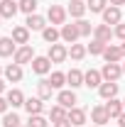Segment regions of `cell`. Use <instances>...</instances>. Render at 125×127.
<instances>
[{"label": "cell", "mask_w": 125, "mask_h": 127, "mask_svg": "<svg viewBox=\"0 0 125 127\" xmlns=\"http://www.w3.org/2000/svg\"><path fill=\"white\" fill-rule=\"evenodd\" d=\"M12 59H15V64H20V66H22V64H30L32 59H34V49H32L30 44H22V47H17Z\"/></svg>", "instance_id": "cell-5"}, {"label": "cell", "mask_w": 125, "mask_h": 127, "mask_svg": "<svg viewBox=\"0 0 125 127\" xmlns=\"http://www.w3.org/2000/svg\"><path fill=\"white\" fill-rule=\"evenodd\" d=\"M96 127H103V125H96Z\"/></svg>", "instance_id": "cell-45"}, {"label": "cell", "mask_w": 125, "mask_h": 127, "mask_svg": "<svg viewBox=\"0 0 125 127\" xmlns=\"http://www.w3.org/2000/svg\"><path fill=\"white\" fill-rule=\"evenodd\" d=\"M52 93H54V86H52L47 78H42L39 83H37V98H42V100H49V98H52Z\"/></svg>", "instance_id": "cell-23"}, {"label": "cell", "mask_w": 125, "mask_h": 127, "mask_svg": "<svg viewBox=\"0 0 125 127\" xmlns=\"http://www.w3.org/2000/svg\"><path fill=\"white\" fill-rule=\"evenodd\" d=\"M120 51H123V56H125V42H123V44H120Z\"/></svg>", "instance_id": "cell-42"}, {"label": "cell", "mask_w": 125, "mask_h": 127, "mask_svg": "<svg viewBox=\"0 0 125 127\" xmlns=\"http://www.w3.org/2000/svg\"><path fill=\"white\" fill-rule=\"evenodd\" d=\"M103 59H106V64H118L120 59H125V56H123V51H120L118 44H108L106 51H103Z\"/></svg>", "instance_id": "cell-14"}, {"label": "cell", "mask_w": 125, "mask_h": 127, "mask_svg": "<svg viewBox=\"0 0 125 127\" xmlns=\"http://www.w3.org/2000/svg\"><path fill=\"white\" fill-rule=\"evenodd\" d=\"M101 15H103V25H120V22H123V12H120V7H115V5H108Z\"/></svg>", "instance_id": "cell-3"}, {"label": "cell", "mask_w": 125, "mask_h": 127, "mask_svg": "<svg viewBox=\"0 0 125 127\" xmlns=\"http://www.w3.org/2000/svg\"><path fill=\"white\" fill-rule=\"evenodd\" d=\"M91 120H93L96 125L106 127V122H110V115H108V110H106V105H96V108H91Z\"/></svg>", "instance_id": "cell-10"}, {"label": "cell", "mask_w": 125, "mask_h": 127, "mask_svg": "<svg viewBox=\"0 0 125 127\" xmlns=\"http://www.w3.org/2000/svg\"><path fill=\"white\" fill-rule=\"evenodd\" d=\"M66 115H69V110H66L64 105H59V103H57V105L49 110V120H52V122H57V120H64Z\"/></svg>", "instance_id": "cell-28"}, {"label": "cell", "mask_w": 125, "mask_h": 127, "mask_svg": "<svg viewBox=\"0 0 125 127\" xmlns=\"http://www.w3.org/2000/svg\"><path fill=\"white\" fill-rule=\"evenodd\" d=\"M15 51H17V47H15V39L12 37H0V56L2 59L15 56Z\"/></svg>", "instance_id": "cell-13"}, {"label": "cell", "mask_w": 125, "mask_h": 127, "mask_svg": "<svg viewBox=\"0 0 125 127\" xmlns=\"http://www.w3.org/2000/svg\"><path fill=\"white\" fill-rule=\"evenodd\" d=\"M49 83L54 86V91H57V88H64V83H66V73L54 71V73H52V78H49Z\"/></svg>", "instance_id": "cell-30"}, {"label": "cell", "mask_w": 125, "mask_h": 127, "mask_svg": "<svg viewBox=\"0 0 125 127\" xmlns=\"http://www.w3.org/2000/svg\"><path fill=\"white\" fill-rule=\"evenodd\" d=\"M106 47H108V44H103V42H98V39H93V42L88 44V51H91L93 56H98V54L103 56V51H106Z\"/></svg>", "instance_id": "cell-34"}, {"label": "cell", "mask_w": 125, "mask_h": 127, "mask_svg": "<svg viewBox=\"0 0 125 127\" xmlns=\"http://www.w3.org/2000/svg\"><path fill=\"white\" fill-rule=\"evenodd\" d=\"M123 73H125V64H123Z\"/></svg>", "instance_id": "cell-43"}, {"label": "cell", "mask_w": 125, "mask_h": 127, "mask_svg": "<svg viewBox=\"0 0 125 127\" xmlns=\"http://www.w3.org/2000/svg\"><path fill=\"white\" fill-rule=\"evenodd\" d=\"M123 105H125V100H123Z\"/></svg>", "instance_id": "cell-47"}, {"label": "cell", "mask_w": 125, "mask_h": 127, "mask_svg": "<svg viewBox=\"0 0 125 127\" xmlns=\"http://www.w3.org/2000/svg\"><path fill=\"white\" fill-rule=\"evenodd\" d=\"M78 37H81V34H78L76 22H74V25H62V39L66 42V44H76Z\"/></svg>", "instance_id": "cell-12"}, {"label": "cell", "mask_w": 125, "mask_h": 127, "mask_svg": "<svg viewBox=\"0 0 125 127\" xmlns=\"http://www.w3.org/2000/svg\"><path fill=\"white\" fill-rule=\"evenodd\" d=\"M20 10H22L25 15H34V10H37V0H20Z\"/></svg>", "instance_id": "cell-32"}, {"label": "cell", "mask_w": 125, "mask_h": 127, "mask_svg": "<svg viewBox=\"0 0 125 127\" xmlns=\"http://www.w3.org/2000/svg\"><path fill=\"white\" fill-rule=\"evenodd\" d=\"M54 127H71V122H69V117H64V120H57Z\"/></svg>", "instance_id": "cell-38"}, {"label": "cell", "mask_w": 125, "mask_h": 127, "mask_svg": "<svg viewBox=\"0 0 125 127\" xmlns=\"http://www.w3.org/2000/svg\"><path fill=\"white\" fill-rule=\"evenodd\" d=\"M98 95H101L103 100L115 98V95H118V83H113V81H103V83L98 86Z\"/></svg>", "instance_id": "cell-9"}, {"label": "cell", "mask_w": 125, "mask_h": 127, "mask_svg": "<svg viewBox=\"0 0 125 127\" xmlns=\"http://www.w3.org/2000/svg\"><path fill=\"white\" fill-rule=\"evenodd\" d=\"M17 10H20V2H15V0H0V17L2 20H12L17 15Z\"/></svg>", "instance_id": "cell-4"}, {"label": "cell", "mask_w": 125, "mask_h": 127, "mask_svg": "<svg viewBox=\"0 0 125 127\" xmlns=\"http://www.w3.org/2000/svg\"><path fill=\"white\" fill-rule=\"evenodd\" d=\"M76 27H78V34H81V37H91V34H93V27H91V22H88V20H83V17L76 22Z\"/></svg>", "instance_id": "cell-29"}, {"label": "cell", "mask_w": 125, "mask_h": 127, "mask_svg": "<svg viewBox=\"0 0 125 127\" xmlns=\"http://www.w3.org/2000/svg\"><path fill=\"white\" fill-rule=\"evenodd\" d=\"M66 83H69L71 88H78V86H83V71H78V68H71V71L66 73Z\"/></svg>", "instance_id": "cell-25"}, {"label": "cell", "mask_w": 125, "mask_h": 127, "mask_svg": "<svg viewBox=\"0 0 125 127\" xmlns=\"http://www.w3.org/2000/svg\"><path fill=\"white\" fill-rule=\"evenodd\" d=\"M86 54H88V47H83V44H71V49H69V56L74 61H81Z\"/></svg>", "instance_id": "cell-27"}, {"label": "cell", "mask_w": 125, "mask_h": 127, "mask_svg": "<svg viewBox=\"0 0 125 127\" xmlns=\"http://www.w3.org/2000/svg\"><path fill=\"white\" fill-rule=\"evenodd\" d=\"M57 103L59 105H64L66 110H71V108H76V93L74 91H59V95H57Z\"/></svg>", "instance_id": "cell-8"}, {"label": "cell", "mask_w": 125, "mask_h": 127, "mask_svg": "<svg viewBox=\"0 0 125 127\" xmlns=\"http://www.w3.org/2000/svg\"><path fill=\"white\" fill-rule=\"evenodd\" d=\"M118 122H120V127H125V112L120 115V117H118Z\"/></svg>", "instance_id": "cell-40"}, {"label": "cell", "mask_w": 125, "mask_h": 127, "mask_svg": "<svg viewBox=\"0 0 125 127\" xmlns=\"http://www.w3.org/2000/svg\"><path fill=\"white\" fill-rule=\"evenodd\" d=\"M0 73H2V68H0Z\"/></svg>", "instance_id": "cell-46"}, {"label": "cell", "mask_w": 125, "mask_h": 127, "mask_svg": "<svg viewBox=\"0 0 125 127\" xmlns=\"http://www.w3.org/2000/svg\"><path fill=\"white\" fill-rule=\"evenodd\" d=\"M12 39H15V44H30V30L25 27V25H17L12 27Z\"/></svg>", "instance_id": "cell-17"}, {"label": "cell", "mask_w": 125, "mask_h": 127, "mask_svg": "<svg viewBox=\"0 0 125 127\" xmlns=\"http://www.w3.org/2000/svg\"><path fill=\"white\" fill-rule=\"evenodd\" d=\"M47 17H49L52 25H64V22H66V10H64L62 5H49Z\"/></svg>", "instance_id": "cell-6"}, {"label": "cell", "mask_w": 125, "mask_h": 127, "mask_svg": "<svg viewBox=\"0 0 125 127\" xmlns=\"http://www.w3.org/2000/svg\"><path fill=\"white\" fill-rule=\"evenodd\" d=\"M66 117H69V122L74 127H83V122H86V110L83 108H71Z\"/></svg>", "instance_id": "cell-19"}, {"label": "cell", "mask_w": 125, "mask_h": 127, "mask_svg": "<svg viewBox=\"0 0 125 127\" xmlns=\"http://www.w3.org/2000/svg\"><path fill=\"white\" fill-rule=\"evenodd\" d=\"M47 56H49L52 64H62V61H66V56H69V49L64 47V44H49Z\"/></svg>", "instance_id": "cell-1"}, {"label": "cell", "mask_w": 125, "mask_h": 127, "mask_svg": "<svg viewBox=\"0 0 125 127\" xmlns=\"http://www.w3.org/2000/svg\"><path fill=\"white\" fill-rule=\"evenodd\" d=\"M2 93H5V81L0 78V95H2Z\"/></svg>", "instance_id": "cell-41"}, {"label": "cell", "mask_w": 125, "mask_h": 127, "mask_svg": "<svg viewBox=\"0 0 125 127\" xmlns=\"http://www.w3.org/2000/svg\"><path fill=\"white\" fill-rule=\"evenodd\" d=\"M25 108H27L30 115H42V110H44V100H42V98H27V100H25Z\"/></svg>", "instance_id": "cell-21"}, {"label": "cell", "mask_w": 125, "mask_h": 127, "mask_svg": "<svg viewBox=\"0 0 125 127\" xmlns=\"http://www.w3.org/2000/svg\"><path fill=\"white\" fill-rule=\"evenodd\" d=\"M101 76H103V81L118 83V78L123 76V66H120V64H106V66L101 68Z\"/></svg>", "instance_id": "cell-2"}, {"label": "cell", "mask_w": 125, "mask_h": 127, "mask_svg": "<svg viewBox=\"0 0 125 127\" xmlns=\"http://www.w3.org/2000/svg\"><path fill=\"white\" fill-rule=\"evenodd\" d=\"M42 37H44L47 44H57V39L62 37V30H57L54 25H52V27H44V30H42Z\"/></svg>", "instance_id": "cell-26"}, {"label": "cell", "mask_w": 125, "mask_h": 127, "mask_svg": "<svg viewBox=\"0 0 125 127\" xmlns=\"http://www.w3.org/2000/svg\"><path fill=\"white\" fill-rule=\"evenodd\" d=\"M103 83V76H101V71H96V68H88L86 73H83V86H88V88H98Z\"/></svg>", "instance_id": "cell-15"}, {"label": "cell", "mask_w": 125, "mask_h": 127, "mask_svg": "<svg viewBox=\"0 0 125 127\" xmlns=\"http://www.w3.org/2000/svg\"><path fill=\"white\" fill-rule=\"evenodd\" d=\"M106 110H108L110 117H120L125 112V105H123V100H118V98H110L108 103H106Z\"/></svg>", "instance_id": "cell-20"}, {"label": "cell", "mask_w": 125, "mask_h": 127, "mask_svg": "<svg viewBox=\"0 0 125 127\" xmlns=\"http://www.w3.org/2000/svg\"><path fill=\"white\" fill-rule=\"evenodd\" d=\"M32 71L39 73V76L49 73V71H52V61H49V56H34V59H32Z\"/></svg>", "instance_id": "cell-7"}, {"label": "cell", "mask_w": 125, "mask_h": 127, "mask_svg": "<svg viewBox=\"0 0 125 127\" xmlns=\"http://www.w3.org/2000/svg\"><path fill=\"white\" fill-rule=\"evenodd\" d=\"M25 27H27L30 32H42L44 27H47V20H44L42 15H37V12H34V15H27V22H25Z\"/></svg>", "instance_id": "cell-11"}, {"label": "cell", "mask_w": 125, "mask_h": 127, "mask_svg": "<svg viewBox=\"0 0 125 127\" xmlns=\"http://www.w3.org/2000/svg\"><path fill=\"white\" fill-rule=\"evenodd\" d=\"M86 2L83 0H71V5H69V15L71 17H76V20H81V17L86 15Z\"/></svg>", "instance_id": "cell-24"}, {"label": "cell", "mask_w": 125, "mask_h": 127, "mask_svg": "<svg viewBox=\"0 0 125 127\" xmlns=\"http://www.w3.org/2000/svg\"><path fill=\"white\" fill-rule=\"evenodd\" d=\"M7 108H10V103H7V98H2V95H0V112L5 115V112H7Z\"/></svg>", "instance_id": "cell-37"}, {"label": "cell", "mask_w": 125, "mask_h": 127, "mask_svg": "<svg viewBox=\"0 0 125 127\" xmlns=\"http://www.w3.org/2000/svg\"><path fill=\"white\" fill-rule=\"evenodd\" d=\"M2 127H20V117H17L15 112H5V117H2Z\"/></svg>", "instance_id": "cell-33"}, {"label": "cell", "mask_w": 125, "mask_h": 127, "mask_svg": "<svg viewBox=\"0 0 125 127\" xmlns=\"http://www.w3.org/2000/svg\"><path fill=\"white\" fill-rule=\"evenodd\" d=\"M113 34H115V32L110 30V25H98V27H93V39L103 42V44H108Z\"/></svg>", "instance_id": "cell-16"}, {"label": "cell", "mask_w": 125, "mask_h": 127, "mask_svg": "<svg viewBox=\"0 0 125 127\" xmlns=\"http://www.w3.org/2000/svg\"><path fill=\"white\" fill-rule=\"evenodd\" d=\"M5 98H7V103H10L12 108H20V105H25V100H27V98H25V93H22V91H17V88H10Z\"/></svg>", "instance_id": "cell-22"}, {"label": "cell", "mask_w": 125, "mask_h": 127, "mask_svg": "<svg viewBox=\"0 0 125 127\" xmlns=\"http://www.w3.org/2000/svg\"><path fill=\"white\" fill-rule=\"evenodd\" d=\"M20 127H27V125H20Z\"/></svg>", "instance_id": "cell-44"}, {"label": "cell", "mask_w": 125, "mask_h": 127, "mask_svg": "<svg viewBox=\"0 0 125 127\" xmlns=\"http://www.w3.org/2000/svg\"><path fill=\"white\" fill-rule=\"evenodd\" d=\"M49 122L42 117V115H30V122H27V127H47Z\"/></svg>", "instance_id": "cell-35"}, {"label": "cell", "mask_w": 125, "mask_h": 127, "mask_svg": "<svg viewBox=\"0 0 125 127\" xmlns=\"http://www.w3.org/2000/svg\"><path fill=\"white\" fill-rule=\"evenodd\" d=\"M0 20H2V17H0Z\"/></svg>", "instance_id": "cell-48"}, {"label": "cell", "mask_w": 125, "mask_h": 127, "mask_svg": "<svg viewBox=\"0 0 125 127\" xmlns=\"http://www.w3.org/2000/svg\"><path fill=\"white\" fill-rule=\"evenodd\" d=\"M110 5H115V7H120V5H125V0H110Z\"/></svg>", "instance_id": "cell-39"}, {"label": "cell", "mask_w": 125, "mask_h": 127, "mask_svg": "<svg viewBox=\"0 0 125 127\" xmlns=\"http://www.w3.org/2000/svg\"><path fill=\"white\" fill-rule=\"evenodd\" d=\"M5 78L10 81V83H20L22 81V66L20 64H10V66H5Z\"/></svg>", "instance_id": "cell-18"}, {"label": "cell", "mask_w": 125, "mask_h": 127, "mask_svg": "<svg viewBox=\"0 0 125 127\" xmlns=\"http://www.w3.org/2000/svg\"><path fill=\"white\" fill-rule=\"evenodd\" d=\"M113 32H115V37H118V39H123V42H125V22L115 25V30H113Z\"/></svg>", "instance_id": "cell-36"}, {"label": "cell", "mask_w": 125, "mask_h": 127, "mask_svg": "<svg viewBox=\"0 0 125 127\" xmlns=\"http://www.w3.org/2000/svg\"><path fill=\"white\" fill-rule=\"evenodd\" d=\"M86 7H88L91 12H103V10L108 7V0H88Z\"/></svg>", "instance_id": "cell-31"}]
</instances>
